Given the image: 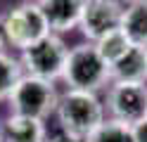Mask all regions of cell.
<instances>
[{"instance_id": "obj_18", "label": "cell", "mask_w": 147, "mask_h": 142, "mask_svg": "<svg viewBox=\"0 0 147 142\" xmlns=\"http://www.w3.org/2000/svg\"><path fill=\"white\" fill-rule=\"evenodd\" d=\"M0 142H3V128H0Z\"/></svg>"}, {"instance_id": "obj_10", "label": "cell", "mask_w": 147, "mask_h": 142, "mask_svg": "<svg viewBox=\"0 0 147 142\" xmlns=\"http://www.w3.org/2000/svg\"><path fill=\"white\" fill-rule=\"evenodd\" d=\"M0 128H3V142H48L45 121H38V118L12 114L5 118Z\"/></svg>"}, {"instance_id": "obj_1", "label": "cell", "mask_w": 147, "mask_h": 142, "mask_svg": "<svg viewBox=\"0 0 147 142\" xmlns=\"http://www.w3.org/2000/svg\"><path fill=\"white\" fill-rule=\"evenodd\" d=\"M59 130L74 142H86L105 123V104L97 92L88 90H67L55 109Z\"/></svg>"}, {"instance_id": "obj_9", "label": "cell", "mask_w": 147, "mask_h": 142, "mask_svg": "<svg viewBox=\"0 0 147 142\" xmlns=\"http://www.w3.org/2000/svg\"><path fill=\"white\" fill-rule=\"evenodd\" d=\"M112 83H147V47L131 45V50L112 64Z\"/></svg>"}, {"instance_id": "obj_5", "label": "cell", "mask_w": 147, "mask_h": 142, "mask_svg": "<svg viewBox=\"0 0 147 142\" xmlns=\"http://www.w3.org/2000/svg\"><path fill=\"white\" fill-rule=\"evenodd\" d=\"M59 95L55 90V83L36 78V76H22V81L17 83V88L10 95V104H12V114L19 116H29V118H38L45 121L52 116L57 109Z\"/></svg>"}, {"instance_id": "obj_13", "label": "cell", "mask_w": 147, "mask_h": 142, "mask_svg": "<svg viewBox=\"0 0 147 142\" xmlns=\"http://www.w3.org/2000/svg\"><path fill=\"white\" fill-rule=\"evenodd\" d=\"M22 62H17L14 57L0 52V100H10L12 90L17 83L22 81Z\"/></svg>"}, {"instance_id": "obj_17", "label": "cell", "mask_w": 147, "mask_h": 142, "mask_svg": "<svg viewBox=\"0 0 147 142\" xmlns=\"http://www.w3.org/2000/svg\"><path fill=\"white\" fill-rule=\"evenodd\" d=\"M3 40H5V38H3V31H0V47H3Z\"/></svg>"}, {"instance_id": "obj_14", "label": "cell", "mask_w": 147, "mask_h": 142, "mask_svg": "<svg viewBox=\"0 0 147 142\" xmlns=\"http://www.w3.org/2000/svg\"><path fill=\"white\" fill-rule=\"evenodd\" d=\"M86 142H133V126L109 118Z\"/></svg>"}, {"instance_id": "obj_4", "label": "cell", "mask_w": 147, "mask_h": 142, "mask_svg": "<svg viewBox=\"0 0 147 142\" xmlns=\"http://www.w3.org/2000/svg\"><path fill=\"white\" fill-rule=\"evenodd\" d=\"M67 59H69V47L62 40V36L50 33L43 40L33 43L31 47L22 50V66L29 76L50 81L55 83L57 78H64V69H67Z\"/></svg>"}, {"instance_id": "obj_2", "label": "cell", "mask_w": 147, "mask_h": 142, "mask_svg": "<svg viewBox=\"0 0 147 142\" xmlns=\"http://www.w3.org/2000/svg\"><path fill=\"white\" fill-rule=\"evenodd\" d=\"M64 81L71 90H88L97 92L102 85L112 83V69L100 57L95 43H81L69 50Z\"/></svg>"}, {"instance_id": "obj_11", "label": "cell", "mask_w": 147, "mask_h": 142, "mask_svg": "<svg viewBox=\"0 0 147 142\" xmlns=\"http://www.w3.org/2000/svg\"><path fill=\"white\" fill-rule=\"evenodd\" d=\"M121 31L131 40V45L147 47V0H135L123 9Z\"/></svg>"}, {"instance_id": "obj_6", "label": "cell", "mask_w": 147, "mask_h": 142, "mask_svg": "<svg viewBox=\"0 0 147 142\" xmlns=\"http://www.w3.org/2000/svg\"><path fill=\"white\" fill-rule=\"evenodd\" d=\"M107 109L114 121L135 126L147 118V85L145 83H112L107 92Z\"/></svg>"}, {"instance_id": "obj_12", "label": "cell", "mask_w": 147, "mask_h": 142, "mask_svg": "<svg viewBox=\"0 0 147 142\" xmlns=\"http://www.w3.org/2000/svg\"><path fill=\"white\" fill-rule=\"evenodd\" d=\"M95 47H97L100 57H102V59L109 64V69H112V64H116L128 50H131V40L126 38V33L121 31V28H116V31L100 38V40L95 43Z\"/></svg>"}, {"instance_id": "obj_8", "label": "cell", "mask_w": 147, "mask_h": 142, "mask_svg": "<svg viewBox=\"0 0 147 142\" xmlns=\"http://www.w3.org/2000/svg\"><path fill=\"white\" fill-rule=\"evenodd\" d=\"M88 0H38L45 14V22L50 26V33H64L81 24Z\"/></svg>"}, {"instance_id": "obj_19", "label": "cell", "mask_w": 147, "mask_h": 142, "mask_svg": "<svg viewBox=\"0 0 147 142\" xmlns=\"http://www.w3.org/2000/svg\"><path fill=\"white\" fill-rule=\"evenodd\" d=\"M133 3H135V0H133Z\"/></svg>"}, {"instance_id": "obj_3", "label": "cell", "mask_w": 147, "mask_h": 142, "mask_svg": "<svg viewBox=\"0 0 147 142\" xmlns=\"http://www.w3.org/2000/svg\"><path fill=\"white\" fill-rule=\"evenodd\" d=\"M0 31L12 47L26 50L45 36H50V26L38 3H22L0 19Z\"/></svg>"}, {"instance_id": "obj_16", "label": "cell", "mask_w": 147, "mask_h": 142, "mask_svg": "<svg viewBox=\"0 0 147 142\" xmlns=\"http://www.w3.org/2000/svg\"><path fill=\"white\" fill-rule=\"evenodd\" d=\"M48 142H74V140H69V137H64V135H57V137H50Z\"/></svg>"}, {"instance_id": "obj_15", "label": "cell", "mask_w": 147, "mask_h": 142, "mask_svg": "<svg viewBox=\"0 0 147 142\" xmlns=\"http://www.w3.org/2000/svg\"><path fill=\"white\" fill-rule=\"evenodd\" d=\"M133 142H147V118L133 126Z\"/></svg>"}, {"instance_id": "obj_7", "label": "cell", "mask_w": 147, "mask_h": 142, "mask_svg": "<svg viewBox=\"0 0 147 142\" xmlns=\"http://www.w3.org/2000/svg\"><path fill=\"white\" fill-rule=\"evenodd\" d=\"M121 19H123L121 0H88L78 28L88 38V43H97L102 36L121 28Z\"/></svg>"}]
</instances>
